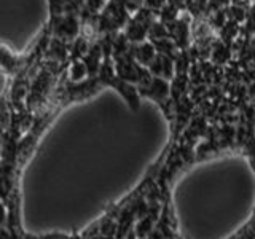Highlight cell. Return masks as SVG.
Wrapping results in <instances>:
<instances>
[{"label": "cell", "instance_id": "6da1fadb", "mask_svg": "<svg viewBox=\"0 0 255 239\" xmlns=\"http://www.w3.org/2000/svg\"><path fill=\"white\" fill-rule=\"evenodd\" d=\"M48 29H50V34L54 38L64 40V42L69 43L78 38L80 30H82V21L78 19V14L56 16V18H50Z\"/></svg>", "mask_w": 255, "mask_h": 239}, {"label": "cell", "instance_id": "7a4b0ae2", "mask_svg": "<svg viewBox=\"0 0 255 239\" xmlns=\"http://www.w3.org/2000/svg\"><path fill=\"white\" fill-rule=\"evenodd\" d=\"M50 5V18L62 14H82L85 10V0H48Z\"/></svg>", "mask_w": 255, "mask_h": 239}, {"label": "cell", "instance_id": "3957f363", "mask_svg": "<svg viewBox=\"0 0 255 239\" xmlns=\"http://www.w3.org/2000/svg\"><path fill=\"white\" fill-rule=\"evenodd\" d=\"M148 70L158 78H163V80H172L175 75V67H174V62L172 58L166 54L158 53L155 56L153 62L148 66Z\"/></svg>", "mask_w": 255, "mask_h": 239}, {"label": "cell", "instance_id": "277c9868", "mask_svg": "<svg viewBox=\"0 0 255 239\" xmlns=\"http://www.w3.org/2000/svg\"><path fill=\"white\" fill-rule=\"evenodd\" d=\"M131 54H132V58L140 64V66L148 67L150 64L153 62L158 51L151 42L150 43L148 42H139V43L131 45Z\"/></svg>", "mask_w": 255, "mask_h": 239}, {"label": "cell", "instance_id": "5b68a950", "mask_svg": "<svg viewBox=\"0 0 255 239\" xmlns=\"http://www.w3.org/2000/svg\"><path fill=\"white\" fill-rule=\"evenodd\" d=\"M69 77L72 82H82L83 77L88 75V67L86 64L83 62V59H75L72 61V64L69 66Z\"/></svg>", "mask_w": 255, "mask_h": 239}, {"label": "cell", "instance_id": "8992f818", "mask_svg": "<svg viewBox=\"0 0 255 239\" xmlns=\"http://www.w3.org/2000/svg\"><path fill=\"white\" fill-rule=\"evenodd\" d=\"M231 5V0H207V13H214L219 10H227V8Z\"/></svg>", "mask_w": 255, "mask_h": 239}, {"label": "cell", "instance_id": "52a82bcc", "mask_svg": "<svg viewBox=\"0 0 255 239\" xmlns=\"http://www.w3.org/2000/svg\"><path fill=\"white\" fill-rule=\"evenodd\" d=\"M85 2L88 10H91L94 13H99L102 8L107 6V0H85Z\"/></svg>", "mask_w": 255, "mask_h": 239}, {"label": "cell", "instance_id": "ba28073f", "mask_svg": "<svg viewBox=\"0 0 255 239\" xmlns=\"http://www.w3.org/2000/svg\"><path fill=\"white\" fill-rule=\"evenodd\" d=\"M166 3H167L166 0H145V8H148V10L155 13H159Z\"/></svg>", "mask_w": 255, "mask_h": 239}, {"label": "cell", "instance_id": "9c48e42d", "mask_svg": "<svg viewBox=\"0 0 255 239\" xmlns=\"http://www.w3.org/2000/svg\"><path fill=\"white\" fill-rule=\"evenodd\" d=\"M231 3L233 5H239V6H244V8H251L255 0H231Z\"/></svg>", "mask_w": 255, "mask_h": 239}]
</instances>
